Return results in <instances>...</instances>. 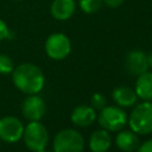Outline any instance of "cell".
I'll list each match as a JSON object with an SVG mask.
<instances>
[{
	"label": "cell",
	"mask_w": 152,
	"mask_h": 152,
	"mask_svg": "<svg viewBox=\"0 0 152 152\" xmlns=\"http://www.w3.org/2000/svg\"><path fill=\"white\" fill-rule=\"evenodd\" d=\"M12 81L18 90L26 95H33L42 91L45 76L43 70L33 63H21L14 66Z\"/></svg>",
	"instance_id": "1"
},
{
	"label": "cell",
	"mask_w": 152,
	"mask_h": 152,
	"mask_svg": "<svg viewBox=\"0 0 152 152\" xmlns=\"http://www.w3.org/2000/svg\"><path fill=\"white\" fill-rule=\"evenodd\" d=\"M131 131L137 134L146 135L152 133V102L142 101L135 103L127 120Z\"/></svg>",
	"instance_id": "2"
},
{
	"label": "cell",
	"mask_w": 152,
	"mask_h": 152,
	"mask_svg": "<svg viewBox=\"0 0 152 152\" xmlns=\"http://www.w3.org/2000/svg\"><path fill=\"white\" fill-rule=\"evenodd\" d=\"M84 148V139L81 133L72 128H64L53 138V152H82Z\"/></svg>",
	"instance_id": "3"
},
{
	"label": "cell",
	"mask_w": 152,
	"mask_h": 152,
	"mask_svg": "<svg viewBox=\"0 0 152 152\" xmlns=\"http://www.w3.org/2000/svg\"><path fill=\"white\" fill-rule=\"evenodd\" d=\"M23 139L25 146L30 151L38 152L46 148L49 144V132L46 127L39 121H30L24 127Z\"/></svg>",
	"instance_id": "4"
},
{
	"label": "cell",
	"mask_w": 152,
	"mask_h": 152,
	"mask_svg": "<svg viewBox=\"0 0 152 152\" xmlns=\"http://www.w3.org/2000/svg\"><path fill=\"white\" fill-rule=\"evenodd\" d=\"M127 113L119 106H106L100 110L97 121L108 132H119L127 124Z\"/></svg>",
	"instance_id": "5"
},
{
	"label": "cell",
	"mask_w": 152,
	"mask_h": 152,
	"mask_svg": "<svg viewBox=\"0 0 152 152\" xmlns=\"http://www.w3.org/2000/svg\"><path fill=\"white\" fill-rule=\"evenodd\" d=\"M45 53L53 61H62L71 52V42L69 37L62 32L51 33L44 44Z\"/></svg>",
	"instance_id": "6"
},
{
	"label": "cell",
	"mask_w": 152,
	"mask_h": 152,
	"mask_svg": "<svg viewBox=\"0 0 152 152\" xmlns=\"http://www.w3.org/2000/svg\"><path fill=\"white\" fill-rule=\"evenodd\" d=\"M23 134L24 125L18 118L7 115L0 119V140L7 144L18 142L23 139Z\"/></svg>",
	"instance_id": "7"
},
{
	"label": "cell",
	"mask_w": 152,
	"mask_h": 152,
	"mask_svg": "<svg viewBox=\"0 0 152 152\" xmlns=\"http://www.w3.org/2000/svg\"><path fill=\"white\" fill-rule=\"evenodd\" d=\"M45 102L37 94L27 95L21 103V113L28 121H40V119L45 115Z\"/></svg>",
	"instance_id": "8"
},
{
	"label": "cell",
	"mask_w": 152,
	"mask_h": 152,
	"mask_svg": "<svg viewBox=\"0 0 152 152\" xmlns=\"http://www.w3.org/2000/svg\"><path fill=\"white\" fill-rule=\"evenodd\" d=\"M125 69L128 74L133 76H139L142 72L147 71L148 69L147 55L141 50L129 51L125 58Z\"/></svg>",
	"instance_id": "9"
},
{
	"label": "cell",
	"mask_w": 152,
	"mask_h": 152,
	"mask_svg": "<svg viewBox=\"0 0 152 152\" xmlns=\"http://www.w3.org/2000/svg\"><path fill=\"white\" fill-rule=\"evenodd\" d=\"M96 118L97 115L95 109L87 104H80L75 107L70 115L71 122L77 127H88L96 120Z\"/></svg>",
	"instance_id": "10"
},
{
	"label": "cell",
	"mask_w": 152,
	"mask_h": 152,
	"mask_svg": "<svg viewBox=\"0 0 152 152\" xmlns=\"http://www.w3.org/2000/svg\"><path fill=\"white\" fill-rule=\"evenodd\" d=\"M76 11L75 0H53L50 5V14L59 21L70 19Z\"/></svg>",
	"instance_id": "11"
},
{
	"label": "cell",
	"mask_w": 152,
	"mask_h": 152,
	"mask_svg": "<svg viewBox=\"0 0 152 152\" xmlns=\"http://www.w3.org/2000/svg\"><path fill=\"white\" fill-rule=\"evenodd\" d=\"M91 152H107L112 146V138L108 131L101 128L91 133L88 141Z\"/></svg>",
	"instance_id": "12"
},
{
	"label": "cell",
	"mask_w": 152,
	"mask_h": 152,
	"mask_svg": "<svg viewBox=\"0 0 152 152\" xmlns=\"http://www.w3.org/2000/svg\"><path fill=\"white\" fill-rule=\"evenodd\" d=\"M112 97H113L114 102L116 103V106H119L121 108L133 107L138 100V96H137L134 89L124 87V86L116 87L112 93Z\"/></svg>",
	"instance_id": "13"
},
{
	"label": "cell",
	"mask_w": 152,
	"mask_h": 152,
	"mask_svg": "<svg viewBox=\"0 0 152 152\" xmlns=\"http://www.w3.org/2000/svg\"><path fill=\"white\" fill-rule=\"evenodd\" d=\"M115 145L124 152H133L140 145L139 137L133 131H119L115 137Z\"/></svg>",
	"instance_id": "14"
},
{
	"label": "cell",
	"mask_w": 152,
	"mask_h": 152,
	"mask_svg": "<svg viewBox=\"0 0 152 152\" xmlns=\"http://www.w3.org/2000/svg\"><path fill=\"white\" fill-rule=\"evenodd\" d=\"M134 91L138 99L142 101H151L152 100V72L145 71L141 75L137 76Z\"/></svg>",
	"instance_id": "15"
},
{
	"label": "cell",
	"mask_w": 152,
	"mask_h": 152,
	"mask_svg": "<svg viewBox=\"0 0 152 152\" xmlns=\"http://www.w3.org/2000/svg\"><path fill=\"white\" fill-rule=\"evenodd\" d=\"M103 5L102 0H78V6L86 14L96 13Z\"/></svg>",
	"instance_id": "16"
},
{
	"label": "cell",
	"mask_w": 152,
	"mask_h": 152,
	"mask_svg": "<svg viewBox=\"0 0 152 152\" xmlns=\"http://www.w3.org/2000/svg\"><path fill=\"white\" fill-rule=\"evenodd\" d=\"M13 69H14V63L12 58L8 55L0 53V74L2 75L12 74Z\"/></svg>",
	"instance_id": "17"
},
{
	"label": "cell",
	"mask_w": 152,
	"mask_h": 152,
	"mask_svg": "<svg viewBox=\"0 0 152 152\" xmlns=\"http://www.w3.org/2000/svg\"><path fill=\"white\" fill-rule=\"evenodd\" d=\"M90 106L95 110H101L102 108H104L107 106V99H106V96L103 94H101V93L93 94V96L90 99Z\"/></svg>",
	"instance_id": "18"
},
{
	"label": "cell",
	"mask_w": 152,
	"mask_h": 152,
	"mask_svg": "<svg viewBox=\"0 0 152 152\" xmlns=\"http://www.w3.org/2000/svg\"><path fill=\"white\" fill-rule=\"evenodd\" d=\"M13 37V32L8 28L7 24L0 18V42L5 39H11Z\"/></svg>",
	"instance_id": "19"
},
{
	"label": "cell",
	"mask_w": 152,
	"mask_h": 152,
	"mask_svg": "<svg viewBox=\"0 0 152 152\" xmlns=\"http://www.w3.org/2000/svg\"><path fill=\"white\" fill-rule=\"evenodd\" d=\"M137 152H152V139H148L139 145Z\"/></svg>",
	"instance_id": "20"
},
{
	"label": "cell",
	"mask_w": 152,
	"mask_h": 152,
	"mask_svg": "<svg viewBox=\"0 0 152 152\" xmlns=\"http://www.w3.org/2000/svg\"><path fill=\"white\" fill-rule=\"evenodd\" d=\"M102 1H103V5H106L109 8H118L124 4L125 0H102Z\"/></svg>",
	"instance_id": "21"
},
{
	"label": "cell",
	"mask_w": 152,
	"mask_h": 152,
	"mask_svg": "<svg viewBox=\"0 0 152 152\" xmlns=\"http://www.w3.org/2000/svg\"><path fill=\"white\" fill-rule=\"evenodd\" d=\"M147 62H148V68L152 69V52L150 55H147Z\"/></svg>",
	"instance_id": "22"
},
{
	"label": "cell",
	"mask_w": 152,
	"mask_h": 152,
	"mask_svg": "<svg viewBox=\"0 0 152 152\" xmlns=\"http://www.w3.org/2000/svg\"><path fill=\"white\" fill-rule=\"evenodd\" d=\"M38 152H49V151H46V150L44 148V150H40V151H38Z\"/></svg>",
	"instance_id": "23"
},
{
	"label": "cell",
	"mask_w": 152,
	"mask_h": 152,
	"mask_svg": "<svg viewBox=\"0 0 152 152\" xmlns=\"http://www.w3.org/2000/svg\"><path fill=\"white\" fill-rule=\"evenodd\" d=\"M12 1H21V0H12Z\"/></svg>",
	"instance_id": "24"
},
{
	"label": "cell",
	"mask_w": 152,
	"mask_h": 152,
	"mask_svg": "<svg viewBox=\"0 0 152 152\" xmlns=\"http://www.w3.org/2000/svg\"><path fill=\"white\" fill-rule=\"evenodd\" d=\"M133 152H135V151H133Z\"/></svg>",
	"instance_id": "25"
},
{
	"label": "cell",
	"mask_w": 152,
	"mask_h": 152,
	"mask_svg": "<svg viewBox=\"0 0 152 152\" xmlns=\"http://www.w3.org/2000/svg\"><path fill=\"white\" fill-rule=\"evenodd\" d=\"M0 141H1V140H0Z\"/></svg>",
	"instance_id": "26"
}]
</instances>
